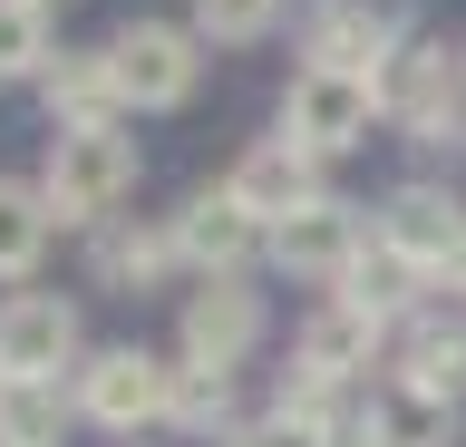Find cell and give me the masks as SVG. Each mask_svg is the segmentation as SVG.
Wrapping results in <instances>:
<instances>
[{
  "label": "cell",
  "mask_w": 466,
  "mask_h": 447,
  "mask_svg": "<svg viewBox=\"0 0 466 447\" xmlns=\"http://www.w3.org/2000/svg\"><path fill=\"white\" fill-rule=\"evenodd\" d=\"M224 447H330L320 428H291V418H262V428H233Z\"/></svg>",
  "instance_id": "obj_24"
},
{
  "label": "cell",
  "mask_w": 466,
  "mask_h": 447,
  "mask_svg": "<svg viewBox=\"0 0 466 447\" xmlns=\"http://www.w3.org/2000/svg\"><path fill=\"white\" fill-rule=\"evenodd\" d=\"M272 20H282V0H195V39L214 49H253Z\"/></svg>",
  "instance_id": "obj_23"
},
{
  "label": "cell",
  "mask_w": 466,
  "mask_h": 447,
  "mask_svg": "<svg viewBox=\"0 0 466 447\" xmlns=\"http://www.w3.org/2000/svg\"><path fill=\"white\" fill-rule=\"evenodd\" d=\"M58 370H78V301L58 292H10L0 301V389L10 380H49Z\"/></svg>",
  "instance_id": "obj_6"
},
{
  "label": "cell",
  "mask_w": 466,
  "mask_h": 447,
  "mask_svg": "<svg viewBox=\"0 0 466 447\" xmlns=\"http://www.w3.org/2000/svg\"><path fill=\"white\" fill-rule=\"evenodd\" d=\"M29 10H49V0H29Z\"/></svg>",
  "instance_id": "obj_25"
},
{
  "label": "cell",
  "mask_w": 466,
  "mask_h": 447,
  "mask_svg": "<svg viewBox=\"0 0 466 447\" xmlns=\"http://www.w3.org/2000/svg\"><path fill=\"white\" fill-rule=\"evenodd\" d=\"M39 88H49V117L58 127H116V68H107V49H58Z\"/></svg>",
  "instance_id": "obj_15"
},
{
  "label": "cell",
  "mask_w": 466,
  "mask_h": 447,
  "mask_svg": "<svg viewBox=\"0 0 466 447\" xmlns=\"http://www.w3.org/2000/svg\"><path fill=\"white\" fill-rule=\"evenodd\" d=\"M379 243H389L418 282H447L457 253H466V205L447 195V185H399L389 214H379Z\"/></svg>",
  "instance_id": "obj_7"
},
{
  "label": "cell",
  "mask_w": 466,
  "mask_h": 447,
  "mask_svg": "<svg viewBox=\"0 0 466 447\" xmlns=\"http://www.w3.org/2000/svg\"><path fill=\"white\" fill-rule=\"evenodd\" d=\"M107 68H116V107H185L204 78V39L175 20H127L107 39Z\"/></svg>",
  "instance_id": "obj_4"
},
{
  "label": "cell",
  "mask_w": 466,
  "mask_h": 447,
  "mask_svg": "<svg viewBox=\"0 0 466 447\" xmlns=\"http://www.w3.org/2000/svg\"><path fill=\"white\" fill-rule=\"evenodd\" d=\"M68 409H78V399H58L49 380H10L0 389V447H58Z\"/></svg>",
  "instance_id": "obj_21"
},
{
  "label": "cell",
  "mask_w": 466,
  "mask_h": 447,
  "mask_svg": "<svg viewBox=\"0 0 466 447\" xmlns=\"http://www.w3.org/2000/svg\"><path fill=\"white\" fill-rule=\"evenodd\" d=\"M370 428H379V447H457V409L418 399V389H389L370 409Z\"/></svg>",
  "instance_id": "obj_20"
},
{
  "label": "cell",
  "mask_w": 466,
  "mask_h": 447,
  "mask_svg": "<svg viewBox=\"0 0 466 447\" xmlns=\"http://www.w3.org/2000/svg\"><path fill=\"white\" fill-rule=\"evenodd\" d=\"M175 263H185L175 224H97V282L107 292H156Z\"/></svg>",
  "instance_id": "obj_14"
},
{
  "label": "cell",
  "mask_w": 466,
  "mask_h": 447,
  "mask_svg": "<svg viewBox=\"0 0 466 447\" xmlns=\"http://www.w3.org/2000/svg\"><path fill=\"white\" fill-rule=\"evenodd\" d=\"M272 253H282V272H301V282H320V292H340V272L370 253V224H360V205L320 195V205H301L282 234H272Z\"/></svg>",
  "instance_id": "obj_9"
},
{
  "label": "cell",
  "mask_w": 466,
  "mask_h": 447,
  "mask_svg": "<svg viewBox=\"0 0 466 447\" xmlns=\"http://www.w3.org/2000/svg\"><path fill=\"white\" fill-rule=\"evenodd\" d=\"M253 243H262V224L233 195H195V205L175 214V253L204 272V282H233V272L253 263Z\"/></svg>",
  "instance_id": "obj_12"
},
{
  "label": "cell",
  "mask_w": 466,
  "mask_h": 447,
  "mask_svg": "<svg viewBox=\"0 0 466 447\" xmlns=\"http://www.w3.org/2000/svg\"><path fill=\"white\" fill-rule=\"evenodd\" d=\"M262 340V292H243V272L233 282H204L195 301H185V370H243Z\"/></svg>",
  "instance_id": "obj_10"
},
{
  "label": "cell",
  "mask_w": 466,
  "mask_h": 447,
  "mask_svg": "<svg viewBox=\"0 0 466 447\" xmlns=\"http://www.w3.org/2000/svg\"><path fill=\"white\" fill-rule=\"evenodd\" d=\"M166 389H175V370L156 350H97V360H78V418H87V428H116V438L156 428V418H166Z\"/></svg>",
  "instance_id": "obj_5"
},
{
  "label": "cell",
  "mask_w": 466,
  "mask_h": 447,
  "mask_svg": "<svg viewBox=\"0 0 466 447\" xmlns=\"http://www.w3.org/2000/svg\"><path fill=\"white\" fill-rule=\"evenodd\" d=\"M224 195L253 214L262 234H282L301 205H320V176H311V156H301V147H282V137H272V147H253V156L224 176Z\"/></svg>",
  "instance_id": "obj_11"
},
{
  "label": "cell",
  "mask_w": 466,
  "mask_h": 447,
  "mask_svg": "<svg viewBox=\"0 0 466 447\" xmlns=\"http://www.w3.org/2000/svg\"><path fill=\"white\" fill-rule=\"evenodd\" d=\"M49 234H58L49 195H39V185H20V176H0V282H20V272H39Z\"/></svg>",
  "instance_id": "obj_17"
},
{
  "label": "cell",
  "mask_w": 466,
  "mask_h": 447,
  "mask_svg": "<svg viewBox=\"0 0 466 447\" xmlns=\"http://www.w3.org/2000/svg\"><path fill=\"white\" fill-rule=\"evenodd\" d=\"M379 340H389V321H370L360 301H320L311 321H301V370H320V380H360L379 360Z\"/></svg>",
  "instance_id": "obj_13"
},
{
  "label": "cell",
  "mask_w": 466,
  "mask_h": 447,
  "mask_svg": "<svg viewBox=\"0 0 466 447\" xmlns=\"http://www.w3.org/2000/svg\"><path fill=\"white\" fill-rule=\"evenodd\" d=\"M457 107H466V68L437 39H399V59L379 68V117L408 127L418 147H447L457 137Z\"/></svg>",
  "instance_id": "obj_3"
},
{
  "label": "cell",
  "mask_w": 466,
  "mask_h": 447,
  "mask_svg": "<svg viewBox=\"0 0 466 447\" xmlns=\"http://www.w3.org/2000/svg\"><path fill=\"white\" fill-rule=\"evenodd\" d=\"M0 78H49V10L0 0Z\"/></svg>",
  "instance_id": "obj_22"
},
{
  "label": "cell",
  "mask_w": 466,
  "mask_h": 447,
  "mask_svg": "<svg viewBox=\"0 0 466 447\" xmlns=\"http://www.w3.org/2000/svg\"><path fill=\"white\" fill-rule=\"evenodd\" d=\"M379 127V78H340V68H291L282 88V147H301L320 166V156H350L370 147Z\"/></svg>",
  "instance_id": "obj_2"
},
{
  "label": "cell",
  "mask_w": 466,
  "mask_h": 447,
  "mask_svg": "<svg viewBox=\"0 0 466 447\" xmlns=\"http://www.w3.org/2000/svg\"><path fill=\"white\" fill-rule=\"evenodd\" d=\"M166 428H185V438H233V380L224 370H175Z\"/></svg>",
  "instance_id": "obj_19"
},
{
  "label": "cell",
  "mask_w": 466,
  "mask_h": 447,
  "mask_svg": "<svg viewBox=\"0 0 466 447\" xmlns=\"http://www.w3.org/2000/svg\"><path fill=\"white\" fill-rule=\"evenodd\" d=\"M330 301H360L370 321H399L408 301H418V272H408L399 253H389V243H370V253H360V263L340 272V292H330Z\"/></svg>",
  "instance_id": "obj_18"
},
{
  "label": "cell",
  "mask_w": 466,
  "mask_h": 447,
  "mask_svg": "<svg viewBox=\"0 0 466 447\" xmlns=\"http://www.w3.org/2000/svg\"><path fill=\"white\" fill-rule=\"evenodd\" d=\"M399 389L457 409V389H466V330L457 321H418V330H408V350H399Z\"/></svg>",
  "instance_id": "obj_16"
},
{
  "label": "cell",
  "mask_w": 466,
  "mask_h": 447,
  "mask_svg": "<svg viewBox=\"0 0 466 447\" xmlns=\"http://www.w3.org/2000/svg\"><path fill=\"white\" fill-rule=\"evenodd\" d=\"M457 68H466V49H457Z\"/></svg>",
  "instance_id": "obj_26"
},
{
  "label": "cell",
  "mask_w": 466,
  "mask_h": 447,
  "mask_svg": "<svg viewBox=\"0 0 466 447\" xmlns=\"http://www.w3.org/2000/svg\"><path fill=\"white\" fill-rule=\"evenodd\" d=\"M399 59V20L379 0H320L301 30V68H340V78H379Z\"/></svg>",
  "instance_id": "obj_8"
},
{
  "label": "cell",
  "mask_w": 466,
  "mask_h": 447,
  "mask_svg": "<svg viewBox=\"0 0 466 447\" xmlns=\"http://www.w3.org/2000/svg\"><path fill=\"white\" fill-rule=\"evenodd\" d=\"M39 195H49L58 224H107V214L137 195V137H127V127H58Z\"/></svg>",
  "instance_id": "obj_1"
}]
</instances>
